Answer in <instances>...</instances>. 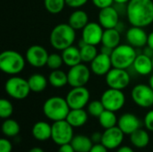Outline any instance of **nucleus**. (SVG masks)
Returning a JSON list of instances; mask_svg holds the SVG:
<instances>
[{
	"instance_id": "f257e3e1",
	"label": "nucleus",
	"mask_w": 153,
	"mask_h": 152,
	"mask_svg": "<svg viewBox=\"0 0 153 152\" xmlns=\"http://www.w3.org/2000/svg\"><path fill=\"white\" fill-rule=\"evenodd\" d=\"M126 15L132 26L144 28L151 25L153 22V0H130Z\"/></svg>"
},
{
	"instance_id": "f03ea898",
	"label": "nucleus",
	"mask_w": 153,
	"mask_h": 152,
	"mask_svg": "<svg viewBox=\"0 0 153 152\" xmlns=\"http://www.w3.org/2000/svg\"><path fill=\"white\" fill-rule=\"evenodd\" d=\"M76 38L75 30L67 23H59L56 25L50 32L49 41L51 46L63 51L70 46H73Z\"/></svg>"
},
{
	"instance_id": "7ed1b4c3",
	"label": "nucleus",
	"mask_w": 153,
	"mask_h": 152,
	"mask_svg": "<svg viewBox=\"0 0 153 152\" xmlns=\"http://www.w3.org/2000/svg\"><path fill=\"white\" fill-rule=\"evenodd\" d=\"M45 116L53 122L65 120L70 111V107L65 99L58 96L48 98L43 104Z\"/></svg>"
},
{
	"instance_id": "20e7f679",
	"label": "nucleus",
	"mask_w": 153,
	"mask_h": 152,
	"mask_svg": "<svg viewBox=\"0 0 153 152\" xmlns=\"http://www.w3.org/2000/svg\"><path fill=\"white\" fill-rule=\"evenodd\" d=\"M25 57L15 50H4L0 54V69L6 74L17 75L25 67Z\"/></svg>"
},
{
	"instance_id": "39448f33",
	"label": "nucleus",
	"mask_w": 153,
	"mask_h": 152,
	"mask_svg": "<svg viewBox=\"0 0 153 152\" xmlns=\"http://www.w3.org/2000/svg\"><path fill=\"white\" fill-rule=\"evenodd\" d=\"M110 56L113 67L127 69L133 66L137 54L135 47L130 44H120L113 49Z\"/></svg>"
},
{
	"instance_id": "423d86ee",
	"label": "nucleus",
	"mask_w": 153,
	"mask_h": 152,
	"mask_svg": "<svg viewBox=\"0 0 153 152\" xmlns=\"http://www.w3.org/2000/svg\"><path fill=\"white\" fill-rule=\"evenodd\" d=\"M4 90L8 96L17 100L26 99L31 91L28 80L17 75H13L5 82Z\"/></svg>"
},
{
	"instance_id": "0eeeda50",
	"label": "nucleus",
	"mask_w": 153,
	"mask_h": 152,
	"mask_svg": "<svg viewBox=\"0 0 153 152\" xmlns=\"http://www.w3.org/2000/svg\"><path fill=\"white\" fill-rule=\"evenodd\" d=\"M51 140L58 146L71 143L74 138V127L65 119L56 121L52 125Z\"/></svg>"
},
{
	"instance_id": "6e6552de",
	"label": "nucleus",
	"mask_w": 153,
	"mask_h": 152,
	"mask_svg": "<svg viewBox=\"0 0 153 152\" xmlns=\"http://www.w3.org/2000/svg\"><path fill=\"white\" fill-rule=\"evenodd\" d=\"M100 100L105 109L117 112L125 106L126 96L121 90L108 88L102 93Z\"/></svg>"
},
{
	"instance_id": "1a4fd4ad",
	"label": "nucleus",
	"mask_w": 153,
	"mask_h": 152,
	"mask_svg": "<svg viewBox=\"0 0 153 152\" xmlns=\"http://www.w3.org/2000/svg\"><path fill=\"white\" fill-rule=\"evenodd\" d=\"M91 72V68L82 63L70 67L69 71L67 72L68 84L72 88L85 86L90 81Z\"/></svg>"
},
{
	"instance_id": "9d476101",
	"label": "nucleus",
	"mask_w": 153,
	"mask_h": 152,
	"mask_svg": "<svg viewBox=\"0 0 153 152\" xmlns=\"http://www.w3.org/2000/svg\"><path fill=\"white\" fill-rule=\"evenodd\" d=\"M91 94L89 90L83 87H73L67 93L65 99L71 109L84 108L90 102Z\"/></svg>"
},
{
	"instance_id": "9b49d317",
	"label": "nucleus",
	"mask_w": 153,
	"mask_h": 152,
	"mask_svg": "<svg viewBox=\"0 0 153 152\" xmlns=\"http://www.w3.org/2000/svg\"><path fill=\"white\" fill-rule=\"evenodd\" d=\"M131 97L133 101L140 108H149L153 107V90L149 84L140 83L135 85L131 91Z\"/></svg>"
},
{
	"instance_id": "f8f14e48",
	"label": "nucleus",
	"mask_w": 153,
	"mask_h": 152,
	"mask_svg": "<svg viewBox=\"0 0 153 152\" xmlns=\"http://www.w3.org/2000/svg\"><path fill=\"white\" fill-rule=\"evenodd\" d=\"M106 83L108 88L123 90L130 83V75L126 69L113 67L106 74Z\"/></svg>"
},
{
	"instance_id": "ddd939ff",
	"label": "nucleus",
	"mask_w": 153,
	"mask_h": 152,
	"mask_svg": "<svg viewBox=\"0 0 153 152\" xmlns=\"http://www.w3.org/2000/svg\"><path fill=\"white\" fill-rule=\"evenodd\" d=\"M49 54L47 49L40 45L30 46L25 53L26 62L35 68H41L47 65Z\"/></svg>"
},
{
	"instance_id": "4468645a",
	"label": "nucleus",
	"mask_w": 153,
	"mask_h": 152,
	"mask_svg": "<svg viewBox=\"0 0 153 152\" xmlns=\"http://www.w3.org/2000/svg\"><path fill=\"white\" fill-rule=\"evenodd\" d=\"M104 29L98 22H89V23L82 30V40L86 44L97 46L101 43Z\"/></svg>"
},
{
	"instance_id": "2eb2a0df",
	"label": "nucleus",
	"mask_w": 153,
	"mask_h": 152,
	"mask_svg": "<svg viewBox=\"0 0 153 152\" xmlns=\"http://www.w3.org/2000/svg\"><path fill=\"white\" fill-rule=\"evenodd\" d=\"M125 133L118 126H114L105 129L102 133L100 143H102L108 150H115L119 148L124 141Z\"/></svg>"
},
{
	"instance_id": "dca6fc26",
	"label": "nucleus",
	"mask_w": 153,
	"mask_h": 152,
	"mask_svg": "<svg viewBox=\"0 0 153 152\" xmlns=\"http://www.w3.org/2000/svg\"><path fill=\"white\" fill-rule=\"evenodd\" d=\"M91 72L98 76H106V74L112 69L113 65L111 56L109 55L100 53L98 56L90 63Z\"/></svg>"
},
{
	"instance_id": "f3484780",
	"label": "nucleus",
	"mask_w": 153,
	"mask_h": 152,
	"mask_svg": "<svg viewBox=\"0 0 153 152\" xmlns=\"http://www.w3.org/2000/svg\"><path fill=\"white\" fill-rule=\"evenodd\" d=\"M98 20L99 23L103 27L104 30L117 28L119 22V14L117 9L111 5L106 8L100 9Z\"/></svg>"
},
{
	"instance_id": "a211bd4d",
	"label": "nucleus",
	"mask_w": 153,
	"mask_h": 152,
	"mask_svg": "<svg viewBox=\"0 0 153 152\" xmlns=\"http://www.w3.org/2000/svg\"><path fill=\"white\" fill-rule=\"evenodd\" d=\"M126 36L128 44L134 47H145L148 43L149 34L146 33L143 27L132 26L127 30Z\"/></svg>"
},
{
	"instance_id": "6ab92c4d",
	"label": "nucleus",
	"mask_w": 153,
	"mask_h": 152,
	"mask_svg": "<svg viewBox=\"0 0 153 152\" xmlns=\"http://www.w3.org/2000/svg\"><path fill=\"white\" fill-rule=\"evenodd\" d=\"M117 126L125 134L130 135L134 132L141 128V121L135 115L126 113L118 118Z\"/></svg>"
},
{
	"instance_id": "aec40b11",
	"label": "nucleus",
	"mask_w": 153,
	"mask_h": 152,
	"mask_svg": "<svg viewBox=\"0 0 153 152\" xmlns=\"http://www.w3.org/2000/svg\"><path fill=\"white\" fill-rule=\"evenodd\" d=\"M133 67L135 72L140 75H149L153 71L152 57L148 56L144 53L137 55Z\"/></svg>"
},
{
	"instance_id": "412c9836",
	"label": "nucleus",
	"mask_w": 153,
	"mask_h": 152,
	"mask_svg": "<svg viewBox=\"0 0 153 152\" xmlns=\"http://www.w3.org/2000/svg\"><path fill=\"white\" fill-rule=\"evenodd\" d=\"M31 134L36 140L39 142H46L48 139H51L52 125H50L47 122L39 121L33 125L31 129Z\"/></svg>"
},
{
	"instance_id": "4be33fe9",
	"label": "nucleus",
	"mask_w": 153,
	"mask_h": 152,
	"mask_svg": "<svg viewBox=\"0 0 153 152\" xmlns=\"http://www.w3.org/2000/svg\"><path fill=\"white\" fill-rule=\"evenodd\" d=\"M65 120L74 128L82 127L88 121V112H86L84 108L70 109Z\"/></svg>"
},
{
	"instance_id": "5701e85b",
	"label": "nucleus",
	"mask_w": 153,
	"mask_h": 152,
	"mask_svg": "<svg viewBox=\"0 0 153 152\" xmlns=\"http://www.w3.org/2000/svg\"><path fill=\"white\" fill-rule=\"evenodd\" d=\"M61 55L64 60V64L68 67L74 66L82 62L80 53V47L78 48L77 47L70 46L67 48L64 49Z\"/></svg>"
},
{
	"instance_id": "b1692460",
	"label": "nucleus",
	"mask_w": 153,
	"mask_h": 152,
	"mask_svg": "<svg viewBox=\"0 0 153 152\" xmlns=\"http://www.w3.org/2000/svg\"><path fill=\"white\" fill-rule=\"evenodd\" d=\"M88 23H89L88 13L81 9H77L74 11L68 18V24L72 26L75 30H82Z\"/></svg>"
},
{
	"instance_id": "393cba45",
	"label": "nucleus",
	"mask_w": 153,
	"mask_h": 152,
	"mask_svg": "<svg viewBox=\"0 0 153 152\" xmlns=\"http://www.w3.org/2000/svg\"><path fill=\"white\" fill-rule=\"evenodd\" d=\"M120 41H121V34L117 28L104 30L102 39H101L102 46L114 49L115 47L120 45Z\"/></svg>"
},
{
	"instance_id": "a878e982",
	"label": "nucleus",
	"mask_w": 153,
	"mask_h": 152,
	"mask_svg": "<svg viewBox=\"0 0 153 152\" xmlns=\"http://www.w3.org/2000/svg\"><path fill=\"white\" fill-rule=\"evenodd\" d=\"M71 144L75 152H90L93 146V142L91 138L85 135H76L74 136Z\"/></svg>"
},
{
	"instance_id": "bb28decb",
	"label": "nucleus",
	"mask_w": 153,
	"mask_h": 152,
	"mask_svg": "<svg viewBox=\"0 0 153 152\" xmlns=\"http://www.w3.org/2000/svg\"><path fill=\"white\" fill-rule=\"evenodd\" d=\"M28 82L30 88V90L32 92H41L46 90L48 86V80L40 73H34L31 74L28 79Z\"/></svg>"
},
{
	"instance_id": "cd10ccee",
	"label": "nucleus",
	"mask_w": 153,
	"mask_h": 152,
	"mask_svg": "<svg viewBox=\"0 0 153 152\" xmlns=\"http://www.w3.org/2000/svg\"><path fill=\"white\" fill-rule=\"evenodd\" d=\"M48 80L50 85L54 88H62L68 84L67 73L60 69L52 70V72L48 75Z\"/></svg>"
},
{
	"instance_id": "c85d7f7f",
	"label": "nucleus",
	"mask_w": 153,
	"mask_h": 152,
	"mask_svg": "<svg viewBox=\"0 0 153 152\" xmlns=\"http://www.w3.org/2000/svg\"><path fill=\"white\" fill-rule=\"evenodd\" d=\"M130 140L132 144L138 148V149H143L145 148L149 142H150V135L148 132L143 129H138L135 132H134L132 134H130Z\"/></svg>"
},
{
	"instance_id": "c756f323",
	"label": "nucleus",
	"mask_w": 153,
	"mask_h": 152,
	"mask_svg": "<svg viewBox=\"0 0 153 152\" xmlns=\"http://www.w3.org/2000/svg\"><path fill=\"white\" fill-rule=\"evenodd\" d=\"M80 53L82 61L83 63H91L98 56V50L96 48V46L86 44L82 40H81L80 44Z\"/></svg>"
},
{
	"instance_id": "7c9ffc66",
	"label": "nucleus",
	"mask_w": 153,
	"mask_h": 152,
	"mask_svg": "<svg viewBox=\"0 0 153 152\" xmlns=\"http://www.w3.org/2000/svg\"><path fill=\"white\" fill-rule=\"evenodd\" d=\"M100 125L104 128V129H108L111 127H114L117 125V117L115 114V112L105 109L103 113L98 117Z\"/></svg>"
},
{
	"instance_id": "2f4dec72",
	"label": "nucleus",
	"mask_w": 153,
	"mask_h": 152,
	"mask_svg": "<svg viewBox=\"0 0 153 152\" xmlns=\"http://www.w3.org/2000/svg\"><path fill=\"white\" fill-rule=\"evenodd\" d=\"M20 125L13 119H4L2 124V132L6 137H15L20 133Z\"/></svg>"
},
{
	"instance_id": "473e14b6",
	"label": "nucleus",
	"mask_w": 153,
	"mask_h": 152,
	"mask_svg": "<svg viewBox=\"0 0 153 152\" xmlns=\"http://www.w3.org/2000/svg\"><path fill=\"white\" fill-rule=\"evenodd\" d=\"M65 4V0H44L46 10L52 14H57L61 13Z\"/></svg>"
},
{
	"instance_id": "72a5a7b5",
	"label": "nucleus",
	"mask_w": 153,
	"mask_h": 152,
	"mask_svg": "<svg viewBox=\"0 0 153 152\" xmlns=\"http://www.w3.org/2000/svg\"><path fill=\"white\" fill-rule=\"evenodd\" d=\"M104 110H105V108L101 100H92L89 102V104L87 105L88 114L94 117H99L103 113Z\"/></svg>"
},
{
	"instance_id": "f704fd0d",
	"label": "nucleus",
	"mask_w": 153,
	"mask_h": 152,
	"mask_svg": "<svg viewBox=\"0 0 153 152\" xmlns=\"http://www.w3.org/2000/svg\"><path fill=\"white\" fill-rule=\"evenodd\" d=\"M13 113V104L6 99H0V117L3 119L10 118Z\"/></svg>"
},
{
	"instance_id": "c9c22d12",
	"label": "nucleus",
	"mask_w": 153,
	"mask_h": 152,
	"mask_svg": "<svg viewBox=\"0 0 153 152\" xmlns=\"http://www.w3.org/2000/svg\"><path fill=\"white\" fill-rule=\"evenodd\" d=\"M64 64V60L62 57V55L53 53L48 56V62H47V66L51 69V70H57L60 69L61 66Z\"/></svg>"
},
{
	"instance_id": "e433bc0d",
	"label": "nucleus",
	"mask_w": 153,
	"mask_h": 152,
	"mask_svg": "<svg viewBox=\"0 0 153 152\" xmlns=\"http://www.w3.org/2000/svg\"><path fill=\"white\" fill-rule=\"evenodd\" d=\"M144 125L147 130L153 132V109L150 110L144 117Z\"/></svg>"
},
{
	"instance_id": "4c0bfd02",
	"label": "nucleus",
	"mask_w": 153,
	"mask_h": 152,
	"mask_svg": "<svg viewBox=\"0 0 153 152\" xmlns=\"http://www.w3.org/2000/svg\"><path fill=\"white\" fill-rule=\"evenodd\" d=\"M13 145L5 138L0 139V152H12Z\"/></svg>"
},
{
	"instance_id": "58836bf2",
	"label": "nucleus",
	"mask_w": 153,
	"mask_h": 152,
	"mask_svg": "<svg viewBox=\"0 0 153 152\" xmlns=\"http://www.w3.org/2000/svg\"><path fill=\"white\" fill-rule=\"evenodd\" d=\"M92 4L99 9L106 8L108 6H111L114 3V0H91Z\"/></svg>"
},
{
	"instance_id": "ea45409f",
	"label": "nucleus",
	"mask_w": 153,
	"mask_h": 152,
	"mask_svg": "<svg viewBox=\"0 0 153 152\" xmlns=\"http://www.w3.org/2000/svg\"><path fill=\"white\" fill-rule=\"evenodd\" d=\"M88 0H65L66 5L72 8H80L87 4Z\"/></svg>"
},
{
	"instance_id": "a19ab883",
	"label": "nucleus",
	"mask_w": 153,
	"mask_h": 152,
	"mask_svg": "<svg viewBox=\"0 0 153 152\" xmlns=\"http://www.w3.org/2000/svg\"><path fill=\"white\" fill-rule=\"evenodd\" d=\"M108 150L102 144V143H95L90 152H108Z\"/></svg>"
},
{
	"instance_id": "79ce46f5",
	"label": "nucleus",
	"mask_w": 153,
	"mask_h": 152,
	"mask_svg": "<svg viewBox=\"0 0 153 152\" xmlns=\"http://www.w3.org/2000/svg\"><path fill=\"white\" fill-rule=\"evenodd\" d=\"M57 152H75V151L73 148L71 143H66V144L59 146V149H58Z\"/></svg>"
},
{
	"instance_id": "37998d69",
	"label": "nucleus",
	"mask_w": 153,
	"mask_h": 152,
	"mask_svg": "<svg viewBox=\"0 0 153 152\" xmlns=\"http://www.w3.org/2000/svg\"><path fill=\"white\" fill-rule=\"evenodd\" d=\"M91 140L94 143H100L101 142V138H102V133H99V132H96L94 133L92 135H91Z\"/></svg>"
},
{
	"instance_id": "c03bdc74",
	"label": "nucleus",
	"mask_w": 153,
	"mask_h": 152,
	"mask_svg": "<svg viewBox=\"0 0 153 152\" xmlns=\"http://www.w3.org/2000/svg\"><path fill=\"white\" fill-rule=\"evenodd\" d=\"M117 152H134V150H133L132 148H130V147H128V146H120V147L117 149Z\"/></svg>"
},
{
	"instance_id": "a18cd8bd",
	"label": "nucleus",
	"mask_w": 153,
	"mask_h": 152,
	"mask_svg": "<svg viewBox=\"0 0 153 152\" xmlns=\"http://www.w3.org/2000/svg\"><path fill=\"white\" fill-rule=\"evenodd\" d=\"M147 46L150 47L153 50V31H152L149 34V36H148V43H147Z\"/></svg>"
},
{
	"instance_id": "49530a36",
	"label": "nucleus",
	"mask_w": 153,
	"mask_h": 152,
	"mask_svg": "<svg viewBox=\"0 0 153 152\" xmlns=\"http://www.w3.org/2000/svg\"><path fill=\"white\" fill-rule=\"evenodd\" d=\"M28 152H45L41 148H39V147H33V148H31L30 151Z\"/></svg>"
},
{
	"instance_id": "de8ad7c7",
	"label": "nucleus",
	"mask_w": 153,
	"mask_h": 152,
	"mask_svg": "<svg viewBox=\"0 0 153 152\" xmlns=\"http://www.w3.org/2000/svg\"><path fill=\"white\" fill-rule=\"evenodd\" d=\"M130 0H114V3L118 4H127Z\"/></svg>"
},
{
	"instance_id": "09e8293b",
	"label": "nucleus",
	"mask_w": 153,
	"mask_h": 152,
	"mask_svg": "<svg viewBox=\"0 0 153 152\" xmlns=\"http://www.w3.org/2000/svg\"><path fill=\"white\" fill-rule=\"evenodd\" d=\"M149 85L151 86V88L153 90V74L151 75V77L149 79Z\"/></svg>"
},
{
	"instance_id": "8fccbe9b",
	"label": "nucleus",
	"mask_w": 153,
	"mask_h": 152,
	"mask_svg": "<svg viewBox=\"0 0 153 152\" xmlns=\"http://www.w3.org/2000/svg\"><path fill=\"white\" fill-rule=\"evenodd\" d=\"M152 65H153V56H152Z\"/></svg>"
}]
</instances>
